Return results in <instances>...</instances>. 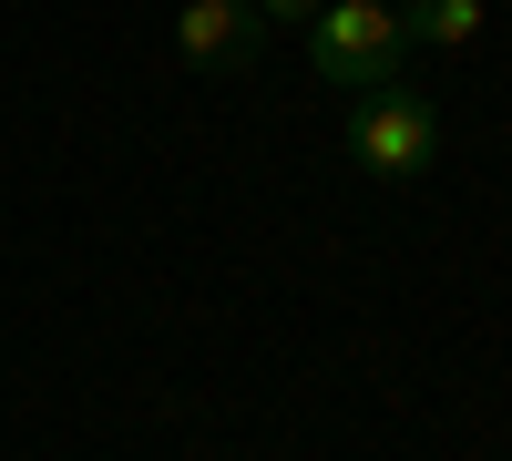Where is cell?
Returning a JSON list of instances; mask_svg holds the SVG:
<instances>
[{
	"label": "cell",
	"mask_w": 512,
	"mask_h": 461,
	"mask_svg": "<svg viewBox=\"0 0 512 461\" xmlns=\"http://www.w3.org/2000/svg\"><path fill=\"white\" fill-rule=\"evenodd\" d=\"M400 52H410V31H400L390 0H328L318 41H308V62L338 82V93H379V82H400Z\"/></svg>",
	"instance_id": "7a4b0ae2"
},
{
	"label": "cell",
	"mask_w": 512,
	"mask_h": 461,
	"mask_svg": "<svg viewBox=\"0 0 512 461\" xmlns=\"http://www.w3.org/2000/svg\"><path fill=\"white\" fill-rule=\"evenodd\" d=\"M349 164L379 185H410V175H431L441 164V113L420 82H379V93L349 103Z\"/></svg>",
	"instance_id": "6da1fadb"
},
{
	"label": "cell",
	"mask_w": 512,
	"mask_h": 461,
	"mask_svg": "<svg viewBox=\"0 0 512 461\" xmlns=\"http://www.w3.org/2000/svg\"><path fill=\"white\" fill-rule=\"evenodd\" d=\"M185 62L195 72H256V52H267V21H256V0H185Z\"/></svg>",
	"instance_id": "3957f363"
},
{
	"label": "cell",
	"mask_w": 512,
	"mask_h": 461,
	"mask_svg": "<svg viewBox=\"0 0 512 461\" xmlns=\"http://www.w3.org/2000/svg\"><path fill=\"white\" fill-rule=\"evenodd\" d=\"M400 31H410V41H441V52H461V41L482 31V0H400Z\"/></svg>",
	"instance_id": "277c9868"
},
{
	"label": "cell",
	"mask_w": 512,
	"mask_h": 461,
	"mask_svg": "<svg viewBox=\"0 0 512 461\" xmlns=\"http://www.w3.org/2000/svg\"><path fill=\"white\" fill-rule=\"evenodd\" d=\"M328 0H256V21H318Z\"/></svg>",
	"instance_id": "5b68a950"
}]
</instances>
